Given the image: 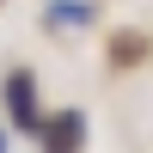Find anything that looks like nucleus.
Returning a JSON list of instances; mask_svg holds the SVG:
<instances>
[{
	"instance_id": "nucleus-3",
	"label": "nucleus",
	"mask_w": 153,
	"mask_h": 153,
	"mask_svg": "<svg viewBox=\"0 0 153 153\" xmlns=\"http://www.w3.org/2000/svg\"><path fill=\"white\" fill-rule=\"evenodd\" d=\"M49 31H86L92 25V0H49Z\"/></svg>"
},
{
	"instance_id": "nucleus-4",
	"label": "nucleus",
	"mask_w": 153,
	"mask_h": 153,
	"mask_svg": "<svg viewBox=\"0 0 153 153\" xmlns=\"http://www.w3.org/2000/svg\"><path fill=\"white\" fill-rule=\"evenodd\" d=\"M0 153H6V129H0Z\"/></svg>"
},
{
	"instance_id": "nucleus-1",
	"label": "nucleus",
	"mask_w": 153,
	"mask_h": 153,
	"mask_svg": "<svg viewBox=\"0 0 153 153\" xmlns=\"http://www.w3.org/2000/svg\"><path fill=\"white\" fill-rule=\"evenodd\" d=\"M0 98H6V123H12V129H25V135L43 129V104H37V80H31V68H12L6 86H0Z\"/></svg>"
},
{
	"instance_id": "nucleus-2",
	"label": "nucleus",
	"mask_w": 153,
	"mask_h": 153,
	"mask_svg": "<svg viewBox=\"0 0 153 153\" xmlns=\"http://www.w3.org/2000/svg\"><path fill=\"white\" fill-rule=\"evenodd\" d=\"M37 141H43V153H80L86 147V117L80 110H43Z\"/></svg>"
}]
</instances>
